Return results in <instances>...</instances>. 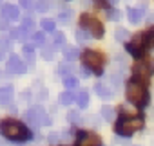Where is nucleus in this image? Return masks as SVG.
Here are the masks:
<instances>
[{"label": "nucleus", "instance_id": "obj_9", "mask_svg": "<svg viewBox=\"0 0 154 146\" xmlns=\"http://www.w3.org/2000/svg\"><path fill=\"white\" fill-rule=\"evenodd\" d=\"M6 69H8V72H11V74H24V72H26V65L20 60V56H17V54L9 56Z\"/></svg>", "mask_w": 154, "mask_h": 146}, {"label": "nucleus", "instance_id": "obj_27", "mask_svg": "<svg viewBox=\"0 0 154 146\" xmlns=\"http://www.w3.org/2000/svg\"><path fill=\"white\" fill-rule=\"evenodd\" d=\"M42 56H44V60H53V56H54V49H51V47H44V49H42Z\"/></svg>", "mask_w": 154, "mask_h": 146}, {"label": "nucleus", "instance_id": "obj_33", "mask_svg": "<svg viewBox=\"0 0 154 146\" xmlns=\"http://www.w3.org/2000/svg\"><path fill=\"white\" fill-rule=\"evenodd\" d=\"M49 141H51V144H54V142L58 141V133H51V135H49Z\"/></svg>", "mask_w": 154, "mask_h": 146}, {"label": "nucleus", "instance_id": "obj_26", "mask_svg": "<svg viewBox=\"0 0 154 146\" xmlns=\"http://www.w3.org/2000/svg\"><path fill=\"white\" fill-rule=\"evenodd\" d=\"M33 42H35V45H44V42H45L44 33H33Z\"/></svg>", "mask_w": 154, "mask_h": 146}, {"label": "nucleus", "instance_id": "obj_28", "mask_svg": "<svg viewBox=\"0 0 154 146\" xmlns=\"http://www.w3.org/2000/svg\"><path fill=\"white\" fill-rule=\"evenodd\" d=\"M58 70H60V74L65 78V76H69V72H71V65H69V63H62V65L58 67Z\"/></svg>", "mask_w": 154, "mask_h": 146}, {"label": "nucleus", "instance_id": "obj_2", "mask_svg": "<svg viewBox=\"0 0 154 146\" xmlns=\"http://www.w3.org/2000/svg\"><path fill=\"white\" fill-rule=\"evenodd\" d=\"M127 99L129 103H132L138 108H145L149 105V92L147 87L136 80H131L127 83Z\"/></svg>", "mask_w": 154, "mask_h": 146}, {"label": "nucleus", "instance_id": "obj_11", "mask_svg": "<svg viewBox=\"0 0 154 146\" xmlns=\"http://www.w3.org/2000/svg\"><path fill=\"white\" fill-rule=\"evenodd\" d=\"M127 16H129V22L136 25L143 20V11L138 9V7H131V9H127Z\"/></svg>", "mask_w": 154, "mask_h": 146}, {"label": "nucleus", "instance_id": "obj_25", "mask_svg": "<svg viewBox=\"0 0 154 146\" xmlns=\"http://www.w3.org/2000/svg\"><path fill=\"white\" fill-rule=\"evenodd\" d=\"M71 16H72L71 11H62V13L58 15V20H60L62 24H69V22H71Z\"/></svg>", "mask_w": 154, "mask_h": 146}, {"label": "nucleus", "instance_id": "obj_12", "mask_svg": "<svg viewBox=\"0 0 154 146\" xmlns=\"http://www.w3.org/2000/svg\"><path fill=\"white\" fill-rule=\"evenodd\" d=\"M13 99V87H2L0 89V103L8 105Z\"/></svg>", "mask_w": 154, "mask_h": 146}, {"label": "nucleus", "instance_id": "obj_4", "mask_svg": "<svg viewBox=\"0 0 154 146\" xmlns=\"http://www.w3.org/2000/svg\"><path fill=\"white\" fill-rule=\"evenodd\" d=\"M152 72H154L152 63H150V60H147V58H140V60L132 65V76H134V80L140 81V83H143V85L149 83Z\"/></svg>", "mask_w": 154, "mask_h": 146}, {"label": "nucleus", "instance_id": "obj_7", "mask_svg": "<svg viewBox=\"0 0 154 146\" xmlns=\"http://www.w3.org/2000/svg\"><path fill=\"white\" fill-rule=\"evenodd\" d=\"M26 121L31 124V126H35V128H38V126H47V124H51V119L47 117V114H45V110L42 108V107H33V108H29L27 112H26Z\"/></svg>", "mask_w": 154, "mask_h": 146}, {"label": "nucleus", "instance_id": "obj_21", "mask_svg": "<svg viewBox=\"0 0 154 146\" xmlns=\"http://www.w3.org/2000/svg\"><path fill=\"white\" fill-rule=\"evenodd\" d=\"M114 36H116V40H118V42H123V40H127V38H129V31H127V29H123V27H118Z\"/></svg>", "mask_w": 154, "mask_h": 146}, {"label": "nucleus", "instance_id": "obj_29", "mask_svg": "<svg viewBox=\"0 0 154 146\" xmlns=\"http://www.w3.org/2000/svg\"><path fill=\"white\" fill-rule=\"evenodd\" d=\"M107 16H109V20H120V11L118 9H107Z\"/></svg>", "mask_w": 154, "mask_h": 146}, {"label": "nucleus", "instance_id": "obj_32", "mask_svg": "<svg viewBox=\"0 0 154 146\" xmlns=\"http://www.w3.org/2000/svg\"><path fill=\"white\" fill-rule=\"evenodd\" d=\"M33 49H35V45H33V43H26V45H24V51H26L27 54H31V52H33Z\"/></svg>", "mask_w": 154, "mask_h": 146}, {"label": "nucleus", "instance_id": "obj_31", "mask_svg": "<svg viewBox=\"0 0 154 146\" xmlns=\"http://www.w3.org/2000/svg\"><path fill=\"white\" fill-rule=\"evenodd\" d=\"M20 6L24 9H31L33 7V0H20Z\"/></svg>", "mask_w": 154, "mask_h": 146}, {"label": "nucleus", "instance_id": "obj_35", "mask_svg": "<svg viewBox=\"0 0 154 146\" xmlns=\"http://www.w3.org/2000/svg\"><path fill=\"white\" fill-rule=\"evenodd\" d=\"M107 2H111V4H118V0H107Z\"/></svg>", "mask_w": 154, "mask_h": 146}, {"label": "nucleus", "instance_id": "obj_24", "mask_svg": "<svg viewBox=\"0 0 154 146\" xmlns=\"http://www.w3.org/2000/svg\"><path fill=\"white\" fill-rule=\"evenodd\" d=\"M63 85L67 89H74L76 85H78V81H76V78H72V76H65L63 78Z\"/></svg>", "mask_w": 154, "mask_h": 146}, {"label": "nucleus", "instance_id": "obj_22", "mask_svg": "<svg viewBox=\"0 0 154 146\" xmlns=\"http://www.w3.org/2000/svg\"><path fill=\"white\" fill-rule=\"evenodd\" d=\"M35 9L40 11V13H45L49 9V0H38V2L35 4Z\"/></svg>", "mask_w": 154, "mask_h": 146}, {"label": "nucleus", "instance_id": "obj_17", "mask_svg": "<svg viewBox=\"0 0 154 146\" xmlns=\"http://www.w3.org/2000/svg\"><path fill=\"white\" fill-rule=\"evenodd\" d=\"M40 25H42V29H44L45 33H56V31H54V27H56V24H54V20H49V18H44Z\"/></svg>", "mask_w": 154, "mask_h": 146}, {"label": "nucleus", "instance_id": "obj_8", "mask_svg": "<svg viewBox=\"0 0 154 146\" xmlns=\"http://www.w3.org/2000/svg\"><path fill=\"white\" fill-rule=\"evenodd\" d=\"M76 146H102V139L94 132H78Z\"/></svg>", "mask_w": 154, "mask_h": 146}, {"label": "nucleus", "instance_id": "obj_30", "mask_svg": "<svg viewBox=\"0 0 154 146\" xmlns=\"http://www.w3.org/2000/svg\"><path fill=\"white\" fill-rule=\"evenodd\" d=\"M67 119H69L71 123H80V121H82V117H80V114H78V112H69Z\"/></svg>", "mask_w": 154, "mask_h": 146}, {"label": "nucleus", "instance_id": "obj_36", "mask_svg": "<svg viewBox=\"0 0 154 146\" xmlns=\"http://www.w3.org/2000/svg\"><path fill=\"white\" fill-rule=\"evenodd\" d=\"M2 56H4V49H0V60H2Z\"/></svg>", "mask_w": 154, "mask_h": 146}, {"label": "nucleus", "instance_id": "obj_14", "mask_svg": "<svg viewBox=\"0 0 154 146\" xmlns=\"http://www.w3.org/2000/svg\"><path fill=\"white\" fill-rule=\"evenodd\" d=\"M145 34V47L147 49H154V25L149 31H143Z\"/></svg>", "mask_w": 154, "mask_h": 146}, {"label": "nucleus", "instance_id": "obj_10", "mask_svg": "<svg viewBox=\"0 0 154 146\" xmlns=\"http://www.w3.org/2000/svg\"><path fill=\"white\" fill-rule=\"evenodd\" d=\"M18 16H20V11H18L17 6L8 4V6L2 7V18L4 20H18Z\"/></svg>", "mask_w": 154, "mask_h": 146}, {"label": "nucleus", "instance_id": "obj_15", "mask_svg": "<svg viewBox=\"0 0 154 146\" xmlns=\"http://www.w3.org/2000/svg\"><path fill=\"white\" fill-rule=\"evenodd\" d=\"M63 56H65L67 61H72V60H76V58L80 56V51L74 49V47H65L63 49Z\"/></svg>", "mask_w": 154, "mask_h": 146}, {"label": "nucleus", "instance_id": "obj_13", "mask_svg": "<svg viewBox=\"0 0 154 146\" xmlns=\"http://www.w3.org/2000/svg\"><path fill=\"white\" fill-rule=\"evenodd\" d=\"M94 92L100 96V98H103V99H107V98H111L112 96V92L103 85V83H98V85H94Z\"/></svg>", "mask_w": 154, "mask_h": 146}, {"label": "nucleus", "instance_id": "obj_6", "mask_svg": "<svg viewBox=\"0 0 154 146\" xmlns=\"http://www.w3.org/2000/svg\"><path fill=\"white\" fill-rule=\"evenodd\" d=\"M80 25H82V29H85L94 38H102L103 36V25H102V22L96 16L89 15V13H84L80 16Z\"/></svg>", "mask_w": 154, "mask_h": 146}, {"label": "nucleus", "instance_id": "obj_34", "mask_svg": "<svg viewBox=\"0 0 154 146\" xmlns=\"http://www.w3.org/2000/svg\"><path fill=\"white\" fill-rule=\"evenodd\" d=\"M6 27H8V20L2 18V20H0V29H6Z\"/></svg>", "mask_w": 154, "mask_h": 146}, {"label": "nucleus", "instance_id": "obj_23", "mask_svg": "<svg viewBox=\"0 0 154 146\" xmlns=\"http://www.w3.org/2000/svg\"><path fill=\"white\" fill-rule=\"evenodd\" d=\"M91 38V34L85 31V29H78V31H76V40H78V42H85V40H89Z\"/></svg>", "mask_w": 154, "mask_h": 146}, {"label": "nucleus", "instance_id": "obj_19", "mask_svg": "<svg viewBox=\"0 0 154 146\" xmlns=\"http://www.w3.org/2000/svg\"><path fill=\"white\" fill-rule=\"evenodd\" d=\"M54 47L58 49H65V34L63 33H54Z\"/></svg>", "mask_w": 154, "mask_h": 146}, {"label": "nucleus", "instance_id": "obj_1", "mask_svg": "<svg viewBox=\"0 0 154 146\" xmlns=\"http://www.w3.org/2000/svg\"><path fill=\"white\" fill-rule=\"evenodd\" d=\"M0 133H2L8 141H17V142L31 139L29 128H26L20 121H15V119H4L0 123Z\"/></svg>", "mask_w": 154, "mask_h": 146}, {"label": "nucleus", "instance_id": "obj_20", "mask_svg": "<svg viewBox=\"0 0 154 146\" xmlns=\"http://www.w3.org/2000/svg\"><path fill=\"white\" fill-rule=\"evenodd\" d=\"M102 117H103L105 121H111V119L114 117V110H112L109 105H103V107H102Z\"/></svg>", "mask_w": 154, "mask_h": 146}, {"label": "nucleus", "instance_id": "obj_18", "mask_svg": "<svg viewBox=\"0 0 154 146\" xmlns=\"http://www.w3.org/2000/svg\"><path fill=\"white\" fill-rule=\"evenodd\" d=\"M58 99H60V105H63V107H67V105H71V103L74 101V96H72V94H71V92L67 90V92H62Z\"/></svg>", "mask_w": 154, "mask_h": 146}, {"label": "nucleus", "instance_id": "obj_16", "mask_svg": "<svg viewBox=\"0 0 154 146\" xmlns=\"http://www.w3.org/2000/svg\"><path fill=\"white\" fill-rule=\"evenodd\" d=\"M74 101L78 103V107H80V108H87V105H89V94L82 90V92H80L78 96L74 98Z\"/></svg>", "mask_w": 154, "mask_h": 146}, {"label": "nucleus", "instance_id": "obj_3", "mask_svg": "<svg viewBox=\"0 0 154 146\" xmlns=\"http://www.w3.org/2000/svg\"><path fill=\"white\" fill-rule=\"evenodd\" d=\"M143 128V117L141 115H122L116 123V133L118 135H123V137H129L132 135L134 132L141 130Z\"/></svg>", "mask_w": 154, "mask_h": 146}, {"label": "nucleus", "instance_id": "obj_37", "mask_svg": "<svg viewBox=\"0 0 154 146\" xmlns=\"http://www.w3.org/2000/svg\"><path fill=\"white\" fill-rule=\"evenodd\" d=\"M2 2H4V0H0V4H2Z\"/></svg>", "mask_w": 154, "mask_h": 146}, {"label": "nucleus", "instance_id": "obj_5", "mask_svg": "<svg viewBox=\"0 0 154 146\" xmlns=\"http://www.w3.org/2000/svg\"><path fill=\"white\" fill-rule=\"evenodd\" d=\"M82 60H84V65L89 69V70H93L94 74H102L103 72V65H105V58H103V54L102 52H98V51H85L84 54H82Z\"/></svg>", "mask_w": 154, "mask_h": 146}]
</instances>
